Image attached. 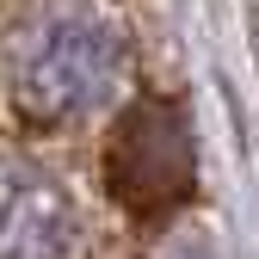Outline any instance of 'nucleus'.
Returning <instances> with one entry per match:
<instances>
[{"label":"nucleus","instance_id":"f03ea898","mask_svg":"<svg viewBox=\"0 0 259 259\" xmlns=\"http://www.w3.org/2000/svg\"><path fill=\"white\" fill-rule=\"evenodd\" d=\"M105 185L130 216H173L198 185V148L179 105H130L105 142Z\"/></svg>","mask_w":259,"mask_h":259},{"label":"nucleus","instance_id":"20e7f679","mask_svg":"<svg viewBox=\"0 0 259 259\" xmlns=\"http://www.w3.org/2000/svg\"><path fill=\"white\" fill-rule=\"evenodd\" d=\"M154 259H210V247L198 235H167V241L154 247Z\"/></svg>","mask_w":259,"mask_h":259},{"label":"nucleus","instance_id":"f257e3e1","mask_svg":"<svg viewBox=\"0 0 259 259\" xmlns=\"http://www.w3.org/2000/svg\"><path fill=\"white\" fill-rule=\"evenodd\" d=\"M123 25L99 0H37L7 37V93L31 123H74L117 99Z\"/></svg>","mask_w":259,"mask_h":259},{"label":"nucleus","instance_id":"7ed1b4c3","mask_svg":"<svg viewBox=\"0 0 259 259\" xmlns=\"http://www.w3.org/2000/svg\"><path fill=\"white\" fill-rule=\"evenodd\" d=\"M74 204L37 160L0 148V259H68Z\"/></svg>","mask_w":259,"mask_h":259}]
</instances>
